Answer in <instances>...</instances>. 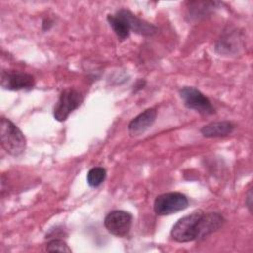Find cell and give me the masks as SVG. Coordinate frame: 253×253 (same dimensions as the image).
<instances>
[{
  "mask_svg": "<svg viewBox=\"0 0 253 253\" xmlns=\"http://www.w3.org/2000/svg\"><path fill=\"white\" fill-rule=\"evenodd\" d=\"M1 145L12 156H19L26 150L27 139L22 130L9 119L0 120Z\"/></svg>",
  "mask_w": 253,
  "mask_h": 253,
  "instance_id": "6da1fadb",
  "label": "cell"
},
{
  "mask_svg": "<svg viewBox=\"0 0 253 253\" xmlns=\"http://www.w3.org/2000/svg\"><path fill=\"white\" fill-rule=\"evenodd\" d=\"M204 211L197 210L181 217L171 229V237L177 242H190L198 240L199 222Z\"/></svg>",
  "mask_w": 253,
  "mask_h": 253,
  "instance_id": "7a4b0ae2",
  "label": "cell"
},
{
  "mask_svg": "<svg viewBox=\"0 0 253 253\" xmlns=\"http://www.w3.org/2000/svg\"><path fill=\"white\" fill-rule=\"evenodd\" d=\"M189 205L186 195L180 192H169L158 195L153 203V211L157 215H170L185 210Z\"/></svg>",
  "mask_w": 253,
  "mask_h": 253,
  "instance_id": "3957f363",
  "label": "cell"
},
{
  "mask_svg": "<svg viewBox=\"0 0 253 253\" xmlns=\"http://www.w3.org/2000/svg\"><path fill=\"white\" fill-rule=\"evenodd\" d=\"M83 102L82 94L75 88H66L61 91L53 107V117L58 122H64Z\"/></svg>",
  "mask_w": 253,
  "mask_h": 253,
  "instance_id": "277c9868",
  "label": "cell"
},
{
  "mask_svg": "<svg viewBox=\"0 0 253 253\" xmlns=\"http://www.w3.org/2000/svg\"><path fill=\"white\" fill-rule=\"evenodd\" d=\"M179 95L186 108L202 115H212L215 109L208 97L195 87L185 86L179 90Z\"/></svg>",
  "mask_w": 253,
  "mask_h": 253,
  "instance_id": "5b68a950",
  "label": "cell"
},
{
  "mask_svg": "<svg viewBox=\"0 0 253 253\" xmlns=\"http://www.w3.org/2000/svg\"><path fill=\"white\" fill-rule=\"evenodd\" d=\"M132 214L126 211H112L104 219V226L113 235L118 237L126 236L132 225Z\"/></svg>",
  "mask_w": 253,
  "mask_h": 253,
  "instance_id": "8992f818",
  "label": "cell"
},
{
  "mask_svg": "<svg viewBox=\"0 0 253 253\" xmlns=\"http://www.w3.org/2000/svg\"><path fill=\"white\" fill-rule=\"evenodd\" d=\"M35 78L32 74L22 71H2L1 87L9 91L31 90L35 86Z\"/></svg>",
  "mask_w": 253,
  "mask_h": 253,
  "instance_id": "52a82bcc",
  "label": "cell"
},
{
  "mask_svg": "<svg viewBox=\"0 0 253 253\" xmlns=\"http://www.w3.org/2000/svg\"><path fill=\"white\" fill-rule=\"evenodd\" d=\"M116 15H118L126 22L130 32H134L135 34L141 36H152L158 31V28L156 26L138 18L129 10L121 9L116 13Z\"/></svg>",
  "mask_w": 253,
  "mask_h": 253,
  "instance_id": "ba28073f",
  "label": "cell"
},
{
  "mask_svg": "<svg viewBox=\"0 0 253 253\" xmlns=\"http://www.w3.org/2000/svg\"><path fill=\"white\" fill-rule=\"evenodd\" d=\"M243 47V39L237 31H228L217 40L215 51L223 55H232L237 53Z\"/></svg>",
  "mask_w": 253,
  "mask_h": 253,
  "instance_id": "9c48e42d",
  "label": "cell"
},
{
  "mask_svg": "<svg viewBox=\"0 0 253 253\" xmlns=\"http://www.w3.org/2000/svg\"><path fill=\"white\" fill-rule=\"evenodd\" d=\"M157 112L154 108H148L134 117L128 124L127 129L131 136L143 134L155 122Z\"/></svg>",
  "mask_w": 253,
  "mask_h": 253,
  "instance_id": "30bf717a",
  "label": "cell"
},
{
  "mask_svg": "<svg viewBox=\"0 0 253 253\" xmlns=\"http://www.w3.org/2000/svg\"><path fill=\"white\" fill-rule=\"evenodd\" d=\"M225 223V218L219 212H205L199 222L198 240L205 239L210 234L220 229Z\"/></svg>",
  "mask_w": 253,
  "mask_h": 253,
  "instance_id": "8fae6325",
  "label": "cell"
},
{
  "mask_svg": "<svg viewBox=\"0 0 253 253\" xmlns=\"http://www.w3.org/2000/svg\"><path fill=\"white\" fill-rule=\"evenodd\" d=\"M235 125L229 121L213 122L204 126L201 128V133L205 137H224L233 132L235 129Z\"/></svg>",
  "mask_w": 253,
  "mask_h": 253,
  "instance_id": "7c38bea8",
  "label": "cell"
},
{
  "mask_svg": "<svg viewBox=\"0 0 253 253\" xmlns=\"http://www.w3.org/2000/svg\"><path fill=\"white\" fill-rule=\"evenodd\" d=\"M107 21H108L109 25L111 26V28L113 29V31L115 32L116 36L121 41H124L129 37L130 30L128 29L126 22L122 18H120L118 15L109 14L107 16Z\"/></svg>",
  "mask_w": 253,
  "mask_h": 253,
  "instance_id": "4fadbf2b",
  "label": "cell"
},
{
  "mask_svg": "<svg viewBox=\"0 0 253 253\" xmlns=\"http://www.w3.org/2000/svg\"><path fill=\"white\" fill-rule=\"evenodd\" d=\"M107 171L103 167H93L87 173V183L92 188L99 187L106 179Z\"/></svg>",
  "mask_w": 253,
  "mask_h": 253,
  "instance_id": "5bb4252c",
  "label": "cell"
},
{
  "mask_svg": "<svg viewBox=\"0 0 253 253\" xmlns=\"http://www.w3.org/2000/svg\"><path fill=\"white\" fill-rule=\"evenodd\" d=\"M45 250L48 252L59 251V252H68V253H70L72 251L69 248V246L67 245V243L60 238H53V239L49 240L46 243Z\"/></svg>",
  "mask_w": 253,
  "mask_h": 253,
  "instance_id": "9a60e30c",
  "label": "cell"
},
{
  "mask_svg": "<svg viewBox=\"0 0 253 253\" xmlns=\"http://www.w3.org/2000/svg\"><path fill=\"white\" fill-rule=\"evenodd\" d=\"M245 203H246L247 208L249 209V211L251 212L252 211V191H251V189L247 192V195L245 198Z\"/></svg>",
  "mask_w": 253,
  "mask_h": 253,
  "instance_id": "2e32d148",
  "label": "cell"
},
{
  "mask_svg": "<svg viewBox=\"0 0 253 253\" xmlns=\"http://www.w3.org/2000/svg\"><path fill=\"white\" fill-rule=\"evenodd\" d=\"M145 80H142V79H139V80H137V82L134 84V87H133V92L135 93V92H137L138 90H141V89H143V87H144V85H145Z\"/></svg>",
  "mask_w": 253,
  "mask_h": 253,
  "instance_id": "e0dca14e",
  "label": "cell"
},
{
  "mask_svg": "<svg viewBox=\"0 0 253 253\" xmlns=\"http://www.w3.org/2000/svg\"><path fill=\"white\" fill-rule=\"evenodd\" d=\"M53 25V22L49 19H44L42 21V30L43 31H46V30H49L50 27Z\"/></svg>",
  "mask_w": 253,
  "mask_h": 253,
  "instance_id": "ac0fdd59",
  "label": "cell"
}]
</instances>
